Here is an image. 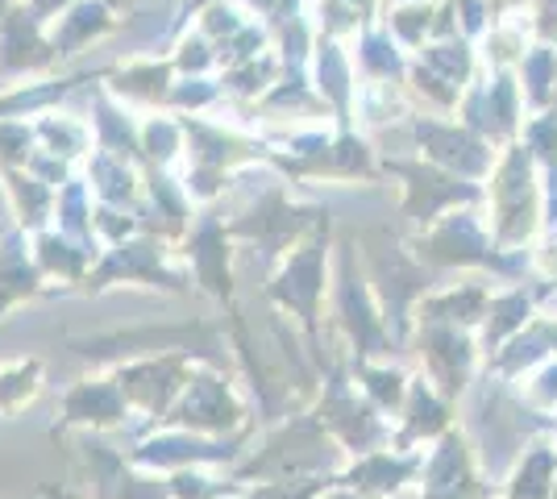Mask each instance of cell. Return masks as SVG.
<instances>
[{"instance_id":"1","label":"cell","mask_w":557,"mask_h":499,"mask_svg":"<svg viewBox=\"0 0 557 499\" xmlns=\"http://www.w3.org/2000/svg\"><path fill=\"white\" fill-rule=\"evenodd\" d=\"M38 379H42V362H13L0 375V412H17L38 396Z\"/></svg>"}]
</instances>
